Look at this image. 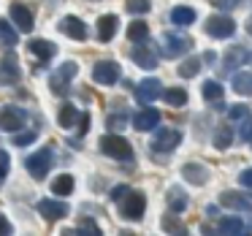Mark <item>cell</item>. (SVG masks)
I'll use <instances>...</instances> for the list:
<instances>
[{"label": "cell", "instance_id": "obj_6", "mask_svg": "<svg viewBox=\"0 0 252 236\" xmlns=\"http://www.w3.org/2000/svg\"><path fill=\"white\" fill-rule=\"evenodd\" d=\"M122 76V68H120V63L117 60H98L93 66V82H98V84H117V79Z\"/></svg>", "mask_w": 252, "mask_h": 236}, {"label": "cell", "instance_id": "obj_9", "mask_svg": "<svg viewBox=\"0 0 252 236\" xmlns=\"http://www.w3.org/2000/svg\"><path fill=\"white\" fill-rule=\"evenodd\" d=\"M190 46H192V41L182 33H165L163 35V55L165 57H179L185 52H190Z\"/></svg>", "mask_w": 252, "mask_h": 236}, {"label": "cell", "instance_id": "obj_3", "mask_svg": "<svg viewBox=\"0 0 252 236\" xmlns=\"http://www.w3.org/2000/svg\"><path fill=\"white\" fill-rule=\"evenodd\" d=\"M76 73H79V66H76L73 60H65L55 73H52L49 90H52L55 95H68V84H71V79H76Z\"/></svg>", "mask_w": 252, "mask_h": 236}, {"label": "cell", "instance_id": "obj_36", "mask_svg": "<svg viewBox=\"0 0 252 236\" xmlns=\"http://www.w3.org/2000/svg\"><path fill=\"white\" fill-rule=\"evenodd\" d=\"M163 228L168 231V234H187V231H185V225H179V223H176V217H174V214H168V217L163 220Z\"/></svg>", "mask_w": 252, "mask_h": 236}, {"label": "cell", "instance_id": "obj_37", "mask_svg": "<svg viewBox=\"0 0 252 236\" xmlns=\"http://www.w3.org/2000/svg\"><path fill=\"white\" fill-rule=\"evenodd\" d=\"M35 131H25V133H19L17 138H14V144H17V147H28V144H33L35 141Z\"/></svg>", "mask_w": 252, "mask_h": 236}, {"label": "cell", "instance_id": "obj_31", "mask_svg": "<svg viewBox=\"0 0 252 236\" xmlns=\"http://www.w3.org/2000/svg\"><path fill=\"white\" fill-rule=\"evenodd\" d=\"M230 144H233V131H230L228 125L217 128V133H214V147H217V149H228Z\"/></svg>", "mask_w": 252, "mask_h": 236}, {"label": "cell", "instance_id": "obj_20", "mask_svg": "<svg viewBox=\"0 0 252 236\" xmlns=\"http://www.w3.org/2000/svg\"><path fill=\"white\" fill-rule=\"evenodd\" d=\"M214 231H220V234H230V236H244V234H250V225H247L241 217H222Z\"/></svg>", "mask_w": 252, "mask_h": 236}, {"label": "cell", "instance_id": "obj_18", "mask_svg": "<svg viewBox=\"0 0 252 236\" xmlns=\"http://www.w3.org/2000/svg\"><path fill=\"white\" fill-rule=\"evenodd\" d=\"M160 125V111L158 109H144L138 114H133V128L136 131H155Z\"/></svg>", "mask_w": 252, "mask_h": 236}, {"label": "cell", "instance_id": "obj_33", "mask_svg": "<svg viewBox=\"0 0 252 236\" xmlns=\"http://www.w3.org/2000/svg\"><path fill=\"white\" fill-rule=\"evenodd\" d=\"M17 41H19L17 30L8 28V22H3V19H0V44H3V46H17Z\"/></svg>", "mask_w": 252, "mask_h": 236}, {"label": "cell", "instance_id": "obj_11", "mask_svg": "<svg viewBox=\"0 0 252 236\" xmlns=\"http://www.w3.org/2000/svg\"><path fill=\"white\" fill-rule=\"evenodd\" d=\"M250 60H252L250 49H244V46H233V49H228V55L222 57V68L225 71H236V68L250 66Z\"/></svg>", "mask_w": 252, "mask_h": 236}, {"label": "cell", "instance_id": "obj_14", "mask_svg": "<svg viewBox=\"0 0 252 236\" xmlns=\"http://www.w3.org/2000/svg\"><path fill=\"white\" fill-rule=\"evenodd\" d=\"M160 93H163L160 79H144V82H138V87H136V98L141 101V103H152V101H158Z\"/></svg>", "mask_w": 252, "mask_h": 236}, {"label": "cell", "instance_id": "obj_15", "mask_svg": "<svg viewBox=\"0 0 252 236\" xmlns=\"http://www.w3.org/2000/svg\"><path fill=\"white\" fill-rule=\"evenodd\" d=\"M130 57L138 68H144V71H155V68H158V52H155L152 46H136V49L130 52Z\"/></svg>", "mask_w": 252, "mask_h": 236}, {"label": "cell", "instance_id": "obj_10", "mask_svg": "<svg viewBox=\"0 0 252 236\" xmlns=\"http://www.w3.org/2000/svg\"><path fill=\"white\" fill-rule=\"evenodd\" d=\"M25 122H28V111L19 109V106H6L0 111V131H19Z\"/></svg>", "mask_w": 252, "mask_h": 236}, {"label": "cell", "instance_id": "obj_44", "mask_svg": "<svg viewBox=\"0 0 252 236\" xmlns=\"http://www.w3.org/2000/svg\"><path fill=\"white\" fill-rule=\"evenodd\" d=\"M239 182H241L244 187H252V169H244V171H241V174H239Z\"/></svg>", "mask_w": 252, "mask_h": 236}, {"label": "cell", "instance_id": "obj_12", "mask_svg": "<svg viewBox=\"0 0 252 236\" xmlns=\"http://www.w3.org/2000/svg\"><path fill=\"white\" fill-rule=\"evenodd\" d=\"M220 203H222V206H230V209H239V212H252V193L228 190V193L220 196Z\"/></svg>", "mask_w": 252, "mask_h": 236}, {"label": "cell", "instance_id": "obj_38", "mask_svg": "<svg viewBox=\"0 0 252 236\" xmlns=\"http://www.w3.org/2000/svg\"><path fill=\"white\" fill-rule=\"evenodd\" d=\"M228 111H230V114H228L230 120H241V117H247V114H250V109H247L244 103H236V106H230Z\"/></svg>", "mask_w": 252, "mask_h": 236}, {"label": "cell", "instance_id": "obj_46", "mask_svg": "<svg viewBox=\"0 0 252 236\" xmlns=\"http://www.w3.org/2000/svg\"><path fill=\"white\" fill-rule=\"evenodd\" d=\"M247 33H250V35H252V17H250V19H247Z\"/></svg>", "mask_w": 252, "mask_h": 236}, {"label": "cell", "instance_id": "obj_25", "mask_svg": "<svg viewBox=\"0 0 252 236\" xmlns=\"http://www.w3.org/2000/svg\"><path fill=\"white\" fill-rule=\"evenodd\" d=\"M73 185H76V182H73L71 174H60V176L52 179V193H55V196H71Z\"/></svg>", "mask_w": 252, "mask_h": 236}, {"label": "cell", "instance_id": "obj_34", "mask_svg": "<svg viewBox=\"0 0 252 236\" xmlns=\"http://www.w3.org/2000/svg\"><path fill=\"white\" fill-rule=\"evenodd\" d=\"M125 8L130 14H147L149 11V0H125Z\"/></svg>", "mask_w": 252, "mask_h": 236}, {"label": "cell", "instance_id": "obj_22", "mask_svg": "<svg viewBox=\"0 0 252 236\" xmlns=\"http://www.w3.org/2000/svg\"><path fill=\"white\" fill-rule=\"evenodd\" d=\"M117 28H120V19H117V14H106V17L98 19V38L103 41V44H109L111 38H114Z\"/></svg>", "mask_w": 252, "mask_h": 236}, {"label": "cell", "instance_id": "obj_5", "mask_svg": "<svg viewBox=\"0 0 252 236\" xmlns=\"http://www.w3.org/2000/svg\"><path fill=\"white\" fill-rule=\"evenodd\" d=\"M203 28H206V33L212 35V38H230V35L236 33V22L230 17H225V14H212V17L203 22Z\"/></svg>", "mask_w": 252, "mask_h": 236}, {"label": "cell", "instance_id": "obj_16", "mask_svg": "<svg viewBox=\"0 0 252 236\" xmlns=\"http://www.w3.org/2000/svg\"><path fill=\"white\" fill-rule=\"evenodd\" d=\"M60 30L73 41H84L87 38V25L82 22L79 17H63L60 19Z\"/></svg>", "mask_w": 252, "mask_h": 236}, {"label": "cell", "instance_id": "obj_17", "mask_svg": "<svg viewBox=\"0 0 252 236\" xmlns=\"http://www.w3.org/2000/svg\"><path fill=\"white\" fill-rule=\"evenodd\" d=\"M28 52H30V55H33V57H38V60H41V66H44L46 60H52V57L57 55V46L52 44V41H44V38H33V41H30V44H28Z\"/></svg>", "mask_w": 252, "mask_h": 236}, {"label": "cell", "instance_id": "obj_26", "mask_svg": "<svg viewBox=\"0 0 252 236\" xmlns=\"http://www.w3.org/2000/svg\"><path fill=\"white\" fill-rule=\"evenodd\" d=\"M171 22H174L176 28L192 25V22H195V11H192V8H187V6H179V8H174V11H171Z\"/></svg>", "mask_w": 252, "mask_h": 236}, {"label": "cell", "instance_id": "obj_42", "mask_svg": "<svg viewBox=\"0 0 252 236\" xmlns=\"http://www.w3.org/2000/svg\"><path fill=\"white\" fill-rule=\"evenodd\" d=\"M6 174H8V152L0 149V179H3Z\"/></svg>", "mask_w": 252, "mask_h": 236}, {"label": "cell", "instance_id": "obj_41", "mask_svg": "<svg viewBox=\"0 0 252 236\" xmlns=\"http://www.w3.org/2000/svg\"><path fill=\"white\" fill-rule=\"evenodd\" d=\"M109 128H111V131H114V128H117V131H122V128H125V114H111L109 117Z\"/></svg>", "mask_w": 252, "mask_h": 236}, {"label": "cell", "instance_id": "obj_24", "mask_svg": "<svg viewBox=\"0 0 252 236\" xmlns=\"http://www.w3.org/2000/svg\"><path fill=\"white\" fill-rule=\"evenodd\" d=\"M79 114H82V111H79L73 103H63L60 111H57V125L60 128H73L79 122Z\"/></svg>", "mask_w": 252, "mask_h": 236}, {"label": "cell", "instance_id": "obj_23", "mask_svg": "<svg viewBox=\"0 0 252 236\" xmlns=\"http://www.w3.org/2000/svg\"><path fill=\"white\" fill-rule=\"evenodd\" d=\"M165 201H168V209L171 212H185L187 209V193L182 190L179 185H174V187H168V193H165Z\"/></svg>", "mask_w": 252, "mask_h": 236}, {"label": "cell", "instance_id": "obj_40", "mask_svg": "<svg viewBox=\"0 0 252 236\" xmlns=\"http://www.w3.org/2000/svg\"><path fill=\"white\" fill-rule=\"evenodd\" d=\"M241 120H244V117H241ZM241 138H244V141L252 138V117H247V120L241 122Z\"/></svg>", "mask_w": 252, "mask_h": 236}, {"label": "cell", "instance_id": "obj_13", "mask_svg": "<svg viewBox=\"0 0 252 236\" xmlns=\"http://www.w3.org/2000/svg\"><path fill=\"white\" fill-rule=\"evenodd\" d=\"M38 212H41V217L44 220H63V217H68V203H63V201H52V198H41L38 201Z\"/></svg>", "mask_w": 252, "mask_h": 236}, {"label": "cell", "instance_id": "obj_45", "mask_svg": "<svg viewBox=\"0 0 252 236\" xmlns=\"http://www.w3.org/2000/svg\"><path fill=\"white\" fill-rule=\"evenodd\" d=\"M3 234H11V223L0 214V236H3Z\"/></svg>", "mask_w": 252, "mask_h": 236}, {"label": "cell", "instance_id": "obj_27", "mask_svg": "<svg viewBox=\"0 0 252 236\" xmlns=\"http://www.w3.org/2000/svg\"><path fill=\"white\" fill-rule=\"evenodd\" d=\"M163 101L168 106H185L187 103V90H182V87H168V90H163Z\"/></svg>", "mask_w": 252, "mask_h": 236}, {"label": "cell", "instance_id": "obj_30", "mask_svg": "<svg viewBox=\"0 0 252 236\" xmlns=\"http://www.w3.org/2000/svg\"><path fill=\"white\" fill-rule=\"evenodd\" d=\"M147 35H149V25L147 22L136 19V22L127 25V38L130 41H147Z\"/></svg>", "mask_w": 252, "mask_h": 236}, {"label": "cell", "instance_id": "obj_4", "mask_svg": "<svg viewBox=\"0 0 252 236\" xmlns=\"http://www.w3.org/2000/svg\"><path fill=\"white\" fill-rule=\"evenodd\" d=\"M100 149H103V155H109L114 160H130L133 158V147L122 136H114V133L100 138Z\"/></svg>", "mask_w": 252, "mask_h": 236}, {"label": "cell", "instance_id": "obj_28", "mask_svg": "<svg viewBox=\"0 0 252 236\" xmlns=\"http://www.w3.org/2000/svg\"><path fill=\"white\" fill-rule=\"evenodd\" d=\"M201 57H187V60H182V66L176 68V73L179 76H185V79H192V76H198V71H201Z\"/></svg>", "mask_w": 252, "mask_h": 236}, {"label": "cell", "instance_id": "obj_29", "mask_svg": "<svg viewBox=\"0 0 252 236\" xmlns=\"http://www.w3.org/2000/svg\"><path fill=\"white\" fill-rule=\"evenodd\" d=\"M233 90L239 95H252V73L250 71H241L233 76Z\"/></svg>", "mask_w": 252, "mask_h": 236}, {"label": "cell", "instance_id": "obj_32", "mask_svg": "<svg viewBox=\"0 0 252 236\" xmlns=\"http://www.w3.org/2000/svg\"><path fill=\"white\" fill-rule=\"evenodd\" d=\"M201 93H203V98L206 101H212V103H217L220 98H222V84H217V82H203V87H201Z\"/></svg>", "mask_w": 252, "mask_h": 236}, {"label": "cell", "instance_id": "obj_21", "mask_svg": "<svg viewBox=\"0 0 252 236\" xmlns=\"http://www.w3.org/2000/svg\"><path fill=\"white\" fill-rule=\"evenodd\" d=\"M11 19H14V25H17L19 30H25V33H30V30H33V25H35L30 8H25L22 3H14V6H11Z\"/></svg>", "mask_w": 252, "mask_h": 236}, {"label": "cell", "instance_id": "obj_35", "mask_svg": "<svg viewBox=\"0 0 252 236\" xmlns=\"http://www.w3.org/2000/svg\"><path fill=\"white\" fill-rule=\"evenodd\" d=\"M65 234H87V236H93V234H95V236H98V234H100V228L93 223V220H82V225H79L76 231H65Z\"/></svg>", "mask_w": 252, "mask_h": 236}, {"label": "cell", "instance_id": "obj_1", "mask_svg": "<svg viewBox=\"0 0 252 236\" xmlns=\"http://www.w3.org/2000/svg\"><path fill=\"white\" fill-rule=\"evenodd\" d=\"M117 203H120V214L125 220H141L144 212H147V198L138 190H127Z\"/></svg>", "mask_w": 252, "mask_h": 236}, {"label": "cell", "instance_id": "obj_7", "mask_svg": "<svg viewBox=\"0 0 252 236\" xmlns=\"http://www.w3.org/2000/svg\"><path fill=\"white\" fill-rule=\"evenodd\" d=\"M179 141H182V133L176 131V128H160V131L155 133L149 149H152V152H174V149L179 147Z\"/></svg>", "mask_w": 252, "mask_h": 236}, {"label": "cell", "instance_id": "obj_47", "mask_svg": "<svg viewBox=\"0 0 252 236\" xmlns=\"http://www.w3.org/2000/svg\"><path fill=\"white\" fill-rule=\"evenodd\" d=\"M250 147H252V138H250Z\"/></svg>", "mask_w": 252, "mask_h": 236}, {"label": "cell", "instance_id": "obj_2", "mask_svg": "<svg viewBox=\"0 0 252 236\" xmlns=\"http://www.w3.org/2000/svg\"><path fill=\"white\" fill-rule=\"evenodd\" d=\"M52 160H55L52 147H44V149L33 152L28 160H25V169L30 171V176H33V179H46V174H49V169H52Z\"/></svg>", "mask_w": 252, "mask_h": 236}, {"label": "cell", "instance_id": "obj_8", "mask_svg": "<svg viewBox=\"0 0 252 236\" xmlns=\"http://www.w3.org/2000/svg\"><path fill=\"white\" fill-rule=\"evenodd\" d=\"M22 79V71H19V60L14 52H6L0 57V84H17Z\"/></svg>", "mask_w": 252, "mask_h": 236}, {"label": "cell", "instance_id": "obj_43", "mask_svg": "<svg viewBox=\"0 0 252 236\" xmlns=\"http://www.w3.org/2000/svg\"><path fill=\"white\" fill-rule=\"evenodd\" d=\"M127 190H130V187H127V185H117L114 190H111V201L117 203V201H120V198H122V196H125V193H127Z\"/></svg>", "mask_w": 252, "mask_h": 236}, {"label": "cell", "instance_id": "obj_39", "mask_svg": "<svg viewBox=\"0 0 252 236\" xmlns=\"http://www.w3.org/2000/svg\"><path fill=\"white\" fill-rule=\"evenodd\" d=\"M244 0H214V6L220 8V11H230V8H239Z\"/></svg>", "mask_w": 252, "mask_h": 236}, {"label": "cell", "instance_id": "obj_19", "mask_svg": "<svg viewBox=\"0 0 252 236\" xmlns=\"http://www.w3.org/2000/svg\"><path fill=\"white\" fill-rule=\"evenodd\" d=\"M182 179L192 182V185H206L209 182V169L203 163H185L182 166Z\"/></svg>", "mask_w": 252, "mask_h": 236}]
</instances>
